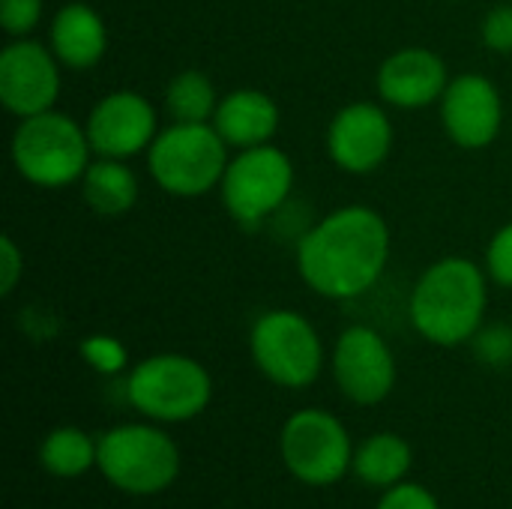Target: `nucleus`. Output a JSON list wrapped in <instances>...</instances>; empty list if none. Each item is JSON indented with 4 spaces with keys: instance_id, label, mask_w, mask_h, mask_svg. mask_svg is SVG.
<instances>
[{
    "instance_id": "1",
    "label": "nucleus",
    "mask_w": 512,
    "mask_h": 509,
    "mask_svg": "<svg viewBox=\"0 0 512 509\" xmlns=\"http://www.w3.org/2000/svg\"><path fill=\"white\" fill-rule=\"evenodd\" d=\"M390 261V228L372 207L351 204L327 213L297 246L303 282L330 300L366 294Z\"/></svg>"
},
{
    "instance_id": "2",
    "label": "nucleus",
    "mask_w": 512,
    "mask_h": 509,
    "mask_svg": "<svg viewBox=\"0 0 512 509\" xmlns=\"http://www.w3.org/2000/svg\"><path fill=\"white\" fill-rule=\"evenodd\" d=\"M486 276L471 258H444L432 264L411 291V324L432 345L471 342L486 315Z\"/></svg>"
},
{
    "instance_id": "3",
    "label": "nucleus",
    "mask_w": 512,
    "mask_h": 509,
    "mask_svg": "<svg viewBox=\"0 0 512 509\" xmlns=\"http://www.w3.org/2000/svg\"><path fill=\"white\" fill-rule=\"evenodd\" d=\"M228 162V144L213 123H171L147 150L153 180L177 198H198L216 189Z\"/></svg>"
},
{
    "instance_id": "4",
    "label": "nucleus",
    "mask_w": 512,
    "mask_h": 509,
    "mask_svg": "<svg viewBox=\"0 0 512 509\" xmlns=\"http://www.w3.org/2000/svg\"><path fill=\"white\" fill-rule=\"evenodd\" d=\"M87 129L60 111L24 117L12 135V162L24 180L45 189H60L84 177L90 168Z\"/></svg>"
},
{
    "instance_id": "5",
    "label": "nucleus",
    "mask_w": 512,
    "mask_h": 509,
    "mask_svg": "<svg viewBox=\"0 0 512 509\" xmlns=\"http://www.w3.org/2000/svg\"><path fill=\"white\" fill-rule=\"evenodd\" d=\"M126 396L135 411L159 423H183L198 417L213 396L207 369L183 354H156L132 369Z\"/></svg>"
},
{
    "instance_id": "6",
    "label": "nucleus",
    "mask_w": 512,
    "mask_h": 509,
    "mask_svg": "<svg viewBox=\"0 0 512 509\" xmlns=\"http://www.w3.org/2000/svg\"><path fill=\"white\" fill-rule=\"evenodd\" d=\"M102 477L126 495H156L180 474L174 441L156 426H117L99 438Z\"/></svg>"
},
{
    "instance_id": "7",
    "label": "nucleus",
    "mask_w": 512,
    "mask_h": 509,
    "mask_svg": "<svg viewBox=\"0 0 512 509\" xmlns=\"http://www.w3.org/2000/svg\"><path fill=\"white\" fill-rule=\"evenodd\" d=\"M252 360L279 387H309L324 366V348L309 318L291 309L264 312L252 327Z\"/></svg>"
},
{
    "instance_id": "8",
    "label": "nucleus",
    "mask_w": 512,
    "mask_h": 509,
    "mask_svg": "<svg viewBox=\"0 0 512 509\" xmlns=\"http://www.w3.org/2000/svg\"><path fill=\"white\" fill-rule=\"evenodd\" d=\"M219 189L231 219L243 228H255L288 201L294 165L273 144L246 147L228 162Z\"/></svg>"
},
{
    "instance_id": "9",
    "label": "nucleus",
    "mask_w": 512,
    "mask_h": 509,
    "mask_svg": "<svg viewBox=\"0 0 512 509\" xmlns=\"http://www.w3.org/2000/svg\"><path fill=\"white\" fill-rule=\"evenodd\" d=\"M285 468L306 486H333L354 465V450L345 426L318 408L297 411L282 426L279 438Z\"/></svg>"
},
{
    "instance_id": "10",
    "label": "nucleus",
    "mask_w": 512,
    "mask_h": 509,
    "mask_svg": "<svg viewBox=\"0 0 512 509\" xmlns=\"http://www.w3.org/2000/svg\"><path fill=\"white\" fill-rule=\"evenodd\" d=\"M54 51L36 39H15L0 51V102L15 117L51 111L60 96V69Z\"/></svg>"
},
{
    "instance_id": "11",
    "label": "nucleus",
    "mask_w": 512,
    "mask_h": 509,
    "mask_svg": "<svg viewBox=\"0 0 512 509\" xmlns=\"http://www.w3.org/2000/svg\"><path fill=\"white\" fill-rule=\"evenodd\" d=\"M333 375L339 390L357 405H378L393 393L396 360L384 336L366 324L348 327L333 351Z\"/></svg>"
},
{
    "instance_id": "12",
    "label": "nucleus",
    "mask_w": 512,
    "mask_h": 509,
    "mask_svg": "<svg viewBox=\"0 0 512 509\" xmlns=\"http://www.w3.org/2000/svg\"><path fill=\"white\" fill-rule=\"evenodd\" d=\"M84 129L96 156L129 159L150 150L156 138V111L141 93L114 90L93 105Z\"/></svg>"
},
{
    "instance_id": "13",
    "label": "nucleus",
    "mask_w": 512,
    "mask_h": 509,
    "mask_svg": "<svg viewBox=\"0 0 512 509\" xmlns=\"http://www.w3.org/2000/svg\"><path fill=\"white\" fill-rule=\"evenodd\" d=\"M393 147V123L375 102L345 105L327 129V153L348 174H372Z\"/></svg>"
},
{
    "instance_id": "14",
    "label": "nucleus",
    "mask_w": 512,
    "mask_h": 509,
    "mask_svg": "<svg viewBox=\"0 0 512 509\" xmlns=\"http://www.w3.org/2000/svg\"><path fill=\"white\" fill-rule=\"evenodd\" d=\"M441 120L447 135L465 150L489 147L504 123V102L498 87L477 72L453 78L441 96Z\"/></svg>"
},
{
    "instance_id": "15",
    "label": "nucleus",
    "mask_w": 512,
    "mask_h": 509,
    "mask_svg": "<svg viewBox=\"0 0 512 509\" xmlns=\"http://www.w3.org/2000/svg\"><path fill=\"white\" fill-rule=\"evenodd\" d=\"M444 60L420 45L393 51L378 69V93L387 105L417 111L438 102L447 90Z\"/></svg>"
},
{
    "instance_id": "16",
    "label": "nucleus",
    "mask_w": 512,
    "mask_h": 509,
    "mask_svg": "<svg viewBox=\"0 0 512 509\" xmlns=\"http://www.w3.org/2000/svg\"><path fill=\"white\" fill-rule=\"evenodd\" d=\"M213 126L225 138V144L237 150L270 144L279 129V108L264 90L243 87L219 99Z\"/></svg>"
},
{
    "instance_id": "17",
    "label": "nucleus",
    "mask_w": 512,
    "mask_h": 509,
    "mask_svg": "<svg viewBox=\"0 0 512 509\" xmlns=\"http://www.w3.org/2000/svg\"><path fill=\"white\" fill-rule=\"evenodd\" d=\"M108 30L87 3H66L51 21V51L69 69H90L105 57Z\"/></svg>"
},
{
    "instance_id": "18",
    "label": "nucleus",
    "mask_w": 512,
    "mask_h": 509,
    "mask_svg": "<svg viewBox=\"0 0 512 509\" xmlns=\"http://www.w3.org/2000/svg\"><path fill=\"white\" fill-rule=\"evenodd\" d=\"M81 195L87 207L99 216H123L138 201V177L126 165V159H105L99 156L81 177Z\"/></svg>"
},
{
    "instance_id": "19",
    "label": "nucleus",
    "mask_w": 512,
    "mask_h": 509,
    "mask_svg": "<svg viewBox=\"0 0 512 509\" xmlns=\"http://www.w3.org/2000/svg\"><path fill=\"white\" fill-rule=\"evenodd\" d=\"M351 468H354V474L366 486L390 489V486L402 483V477L408 474V468H411V447H408L405 438L390 435V432L372 435L354 453V465Z\"/></svg>"
},
{
    "instance_id": "20",
    "label": "nucleus",
    "mask_w": 512,
    "mask_h": 509,
    "mask_svg": "<svg viewBox=\"0 0 512 509\" xmlns=\"http://www.w3.org/2000/svg\"><path fill=\"white\" fill-rule=\"evenodd\" d=\"M99 459V441H93L87 432L75 429V426H63L54 429L42 447H39V462L51 477H81L87 474Z\"/></svg>"
},
{
    "instance_id": "21",
    "label": "nucleus",
    "mask_w": 512,
    "mask_h": 509,
    "mask_svg": "<svg viewBox=\"0 0 512 509\" xmlns=\"http://www.w3.org/2000/svg\"><path fill=\"white\" fill-rule=\"evenodd\" d=\"M165 108L174 123H213L219 96L213 81L198 69H183L165 90Z\"/></svg>"
},
{
    "instance_id": "22",
    "label": "nucleus",
    "mask_w": 512,
    "mask_h": 509,
    "mask_svg": "<svg viewBox=\"0 0 512 509\" xmlns=\"http://www.w3.org/2000/svg\"><path fill=\"white\" fill-rule=\"evenodd\" d=\"M81 357L102 375H117L126 366V348L114 336H87L81 342Z\"/></svg>"
},
{
    "instance_id": "23",
    "label": "nucleus",
    "mask_w": 512,
    "mask_h": 509,
    "mask_svg": "<svg viewBox=\"0 0 512 509\" xmlns=\"http://www.w3.org/2000/svg\"><path fill=\"white\" fill-rule=\"evenodd\" d=\"M42 18V0H0V24L9 36H27Z\"/></svg>"
},
{
    "instance_id": "24",
    "label": "nucleus",
    "mask_w": 512,
    "mask_h": 509,
    "mask_svg": "<svg viewBox=\"0 0 512 509\" xmlns=\"http://www.w3.org/2000/svg\"><path fill=\"white\" fill-rule=\"evenodd\" d=\"M486 267L498 285L512 288V222L492 237L489 252H486Z\"/></svg>"
},
{
    "instance_id": "25",
    "label": "nucleus",
    "mask_w": 512,
    "mask_h": 509,
    "mask_svg": "<svg viewBox=\"0 0 512 509\" xmlns=\"http://www.w3.org/2000/svg\"><path fill=\"white\" fill-rule=\"evenodd\" d=\"M378 509H441L435 495L417 483H396L384 492Z\"/></svg>"
},
{
    "instance_id": "26",
    "label": "nucleus",
    "mask_w": 512,
    "mask_h": 509,
    "mask_svg": "<svg viewBox=\"0 0 512 509\" xmlns=\"http://www.w3.org/2000/svg\"><path fill=\"white\" fill-rule=\"evenodd\" d=\"M483 42L495 54H512V6H495L483 21Z\"/></svg>"
},
{
    "instance_id": "27",
    "label": "nucleus",
    "mask_w": 512,
    "mask_h": 509,
    "mask_svg": "<svg viewBox=\"0 0 512 509\" xmlns=\"http://www.w3.org/2000/svg\"><path fill=\"white\" fill-rule=\"evenodd\" d=\"M21 276H24V255L12 237H3L0 240V294L9 297L15 285L21 282Z\"/></svg>"
},
{
    "instance_id": "28",
    "label": "nucleus",
    "mask_w": 512,
    "mask_h": 509,
    "mask_svg": "<svg viewBox=\"0 0 512 509\" xmlns=\"http://www.w3.org/2000/svg\"><path fill=\"white\" fill-rule=\"evenodd\" d=\"M477 351H480L489 363H510L512 330L510 327H495V330L477 333Z\"/></svg>"
}]
</instances>
